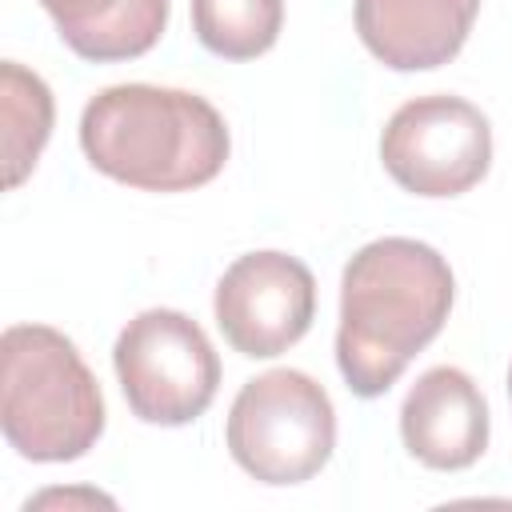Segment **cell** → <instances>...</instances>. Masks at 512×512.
Returning a JSON list of instances; mask_svg holds the SVG:
<instances>
[{"instance_id": "1", "label": "cell", "mask_w": 512, "mask_h": 512, "mask_svg": "<svg viewBox=\"0 0 512 512\" xmlns=\"http://www.w3.org/2000/svg\"><path fill=\"white\" fill-rule=\"evenodd\" d=\"M452 300V268L432 244L412 236L364 244L340 276L336 364L344 384L364 400L384 396L440 336Z\"/></svg>"}, {"instance_id": "2", "label": "cell", "mask_w": 512, "mask_h": 512, "mask_svg": "<svg viewBox=\"0 0 512 512\" xmlns=\"http://www.w3.org/2000/svg\"><path fill=\"white\" fill-rule=\"evenodd\" d=\"M80 148L96 172L140 192H192L220 176L228 124L196 92L112 84L84 104Z\"/></svg>"}, {"instance_id": "3", "label": "cell", "mask_w": 512, "mask_h": 512, "mask_svg": "<svg viewBox=\"0 0 512 512\" xmlns=\"http://www.w3.org/2000/svg\"><path fill=\"white\" fill-rule=\"evenodd\" d=\"M104 392L76 344L48 324H12L0 336V428L8 448L36 464L80 460L104 432Z\"/></svg>"}, {"instance_id": "4", "label": "cell", "mask_w": 512, "mask_h": 512, "mask_svg": "<svg viewBox=\"0 0 512 512\" xmlns=\"http://www.w3.org/2000/svg\"><path fill=\"white\" fill-rule=\"evenodd\" d=\"M232 460L260 484L284 488L312 480L336 448V408L320 380L296 368L252 376L224 428Z\"/></svg>"}, {"instance_id": "5", "label": "cell", "mask_w": 512, "mask_h": 512, "mask_svg": "<svg viewBox=\"0 0 512 512\" xmlns=\"http://www.w3.org/2000/svg\"><path fill=\"white\" fill-rule=\"evenodd\" d=\"M120 392L136 420L180 428L208 412L220 388V356L204 328L176 308H148L124 324L112 348Z\"/></svg>"}, {"instance_id": "6", "label": "cell", "mask_w": 512, "mask_h": 512, "mask_svg": "<svg viewBox=\"0 0 512 512\" xmlns=\"http://www.w3.org/2000/svg\"><path fill=\"white\" fill-rule=\"evenodd\" d=\"M380 160L384 172L412 196H460L488 176V116L464 96L448 92L404 100L380 132Z\"/></svg>"}, {"instance_id": "7", "label": "cell", "mask_w": 512, "mask_h": 512, "mask_svg": "<svg viewBox=\"0 0 512 512\" xmlns=\"http://www.w3.org/2000/svg\"><path fill=\"white\" fill-rule=\"evenodd\" d=\"M212 312L232 352L272 360L312 328L316 280L308 264L288 252H244L224 268Z\"/></svg>"}, {"instance_id": "8", "label": "cell", "mask_w": 512, "mask_h": 512, "mask_svg": "<svg viewBox=\"0 0 512 512\" xmlns=\"http://www.w3.org/2000/svg\"><path fill=\"white\" fill-rule=\"evenodd\" d=\"M400 440L424 468H472L488 448V404L476 380L452 364L428 368L400 404Z\"/></svg>"}, {"instance_id": "9", "label": "cell", "mask_w": 512, "mask_h": 512, "mask_svg": "<svg viewBox=\"0 0 512 512\" xmlns=\"http://www.w3.org/2000/svg\"><path fill=\"white\" fill-rule=\"evenodd\" d=\"M476 12L480 0H356V32L384 68L428 72L464 48Z\"/></svg>"}, {"instance_id": "10", "label": "cell", "mask_w": 512, "mask_h": 512, "mask_svg": "<svg viewBox=\"0 0 512 512\" xmlns=\"http://www.w3.org/2000/svg\"><path fill=\"white\" fill-rule=\"evenodd\" d=\"M60 40L92 64L136 60L168 28V0H40Z\"/></svg>"}, {"instance_id": "11", "label": "cell", "mask_w": 512, "mask_h": 512, "mask_svg": "<svg viewBox=\"0 0 512 512\" xmlns=\"http://www.w3.org/2000/svg\"><path fill=\"white\" fill-rule=\"evenodd\" d=\"M52 92L16 60L0 64V116H4V184L20 188L52 136Z\"/></svg>"}, {"instance_id": "12", "label": "cell", "mask_w": 512, "mask_h": 512, "mask_svg": "<svg viewBox=\"0 0 512 512\" xmlns=\"http://www.w3.org/2000/svg\"><path fill=\"white\" fill-rule=\"evenodd\" d=\"M284 28V0H192L196 40L224 60L264 56Z\"/></svg>"}, {"instance_id": "13", "label": "cell", "mask_w": 512, "mask_h": 512, "mask_svg": "<svg viewBox=\"0 0 512 512\" xmlns=\"http://www.w3.org/2000/svg\"><path fill=\"white\" fill-rule=\"evenodd\" d=\"M508 396H512V368H508Z\"/></svg>"}]
</instances>
